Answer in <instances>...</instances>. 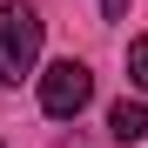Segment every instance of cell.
<instances>
[{
    "instance_id": "obj_5",
    "label": "cell",
    "mask_w": 148,
    "mask_h": 148,
    "mask_svg": "<svg viewBox=\"0 0 148 148\" xmlns=\"http://www.w3.org/2000/svg\"><path fill=\"white\" fill-rule=\"evenodd\" d=\"M128 7L135 0H101V20H128Z\"/></svg>"
},
{
    "instance_id": "obj_2",
    "label": "cell",
    "mask_w": 148,
    "mask_h": 148,
    "mask_svg": "<svg viewBox=\"0 0 148 148\" xmlns=\"http://www.w3.org/2000/svg\"><path fill=\"white\" fill-rule=\"evenodd\" d=\"M94 101V74L81 67V61H54L40 74V114H54V121H74Z\"/></svg>"
},
{
    "instance_id": "obj_4",
    "label": "cell",
    "mask_w": 148,
    "mask_h": 148,
    "mask_svg": "<svg viewBox=\"0 0 148 148\" xmlns=\"http://www.w3.org/2000/svg\"><path fill=\"white\" fill-rule=\"evenodd\" d=\"M128 74H135V88L148 94V34H141V40L128 47Z\"/></svg>"
},
{
    "instance_id": "obj_3",
    "label": "cell",
    "mask_w": 148,
    "mask_h": 148,
    "mask_svg": "<svg viewBox=\"0 0 148 148\" xmlns=\"http://www.w3.org/2000/svg\"><path fill=\"white\" fill-rule=\"evenodd\" d=\"M108 135L128 148V141H148V101H114L108 108Z\"/></svg>"
},
{
    "instance_id": "obj_6",
    "label": "cell",
    "mask_w": 148,
    "mask_h": 148,
    "mask_svg": "<svg viewBox=\"0 0 148 148\" xmlns=\"http://www.w3.org/2000/svg\"><path fill=\"white\" fill-rule=\"evenodd\" d=\"M61 148H94V141H81V135H74V141H61Z\"/></svg>"
},
{
    "instance_id": "obj_1",
    "label": "cell",
    "mask_w": 148,
    "mask_h": 148,
    "mask_svg": "<svg viewBox=\"0 0 148 148\" xmlns=\"http://www.w3.org/2000/svg\"><path fill=\"white\" fill-rule=\"evenodd\" d=\"M34 61H40V14L14 0V7H0V81L34 74Z\"/></svg>"
}]
</instances>
